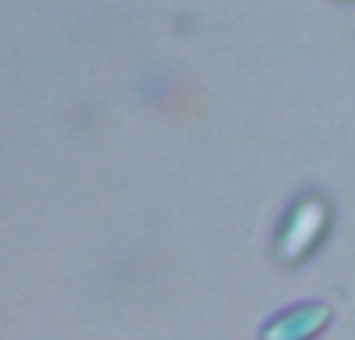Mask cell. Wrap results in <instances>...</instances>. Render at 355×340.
Returning <instances> with one entry per match:
<instances>
[{"mask_svg":"<svg viewBox=\"0 0 355 340\" xmlns=\"http://www.w3.org/2000/svg\"><path fill=\"white\" fill-rule=\"evenodd\" d=\"M327 318V309L321 306H306V309H293L284 318L268 325L265 340H306L309 334L318 331V325Z\"/></svg>","mask_w":355,"mask_h":340,"instance_id":"cell-2","label":"cell"},{"mask_svg":"<svg viewBox=\"0 0 355 340\" xmlns=\"http://www.w3.org/2000/svg\"><path fill=\"white\" fill-rule=\"evenodd\" d=\"M327 228V203L318 197H306L290 210L287 222H284V231H281V260L293 262V260H302L309 250L318 244V237L324 235Z\"/></svg>","mask_w":355,"mask_h":340,"instance_id":"cell-1","label":"cell"}]
</instances>
